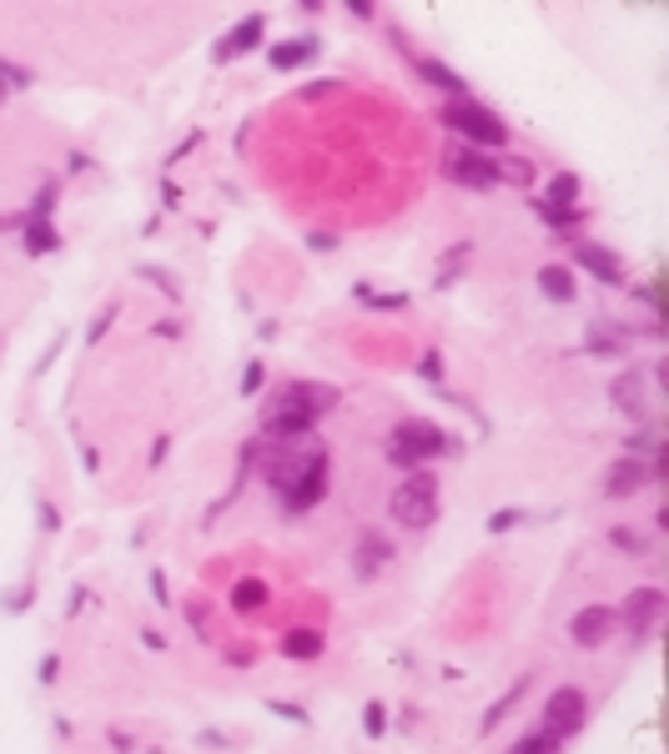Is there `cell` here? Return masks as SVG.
<instances>
[{"instance_id":"cell-24","label":"cell","mask_w":669,"mask_h":754,"mask_svg":"<svg viewBox=\"0 0 669 754\" xmlns=\"http://www.w3.org/2000/svg\"><path fill=\"white\" fill-rule=\"evenodd\" d=\"M609 544H615L619 554H634V559H640L644 548H649V544H644L640 528H609Z\"/></svg>"},{"instance_id":"cell-1","label":"cell","mask_w":669,"mask_h":754,"mask_svg":"<svg viewBox=\"0 0 669 754\" xmlns=\"http://www.w3.org/2000/svg\"><path fill=\"white\" fill-rule=\"evenodd\" d=\"M328 408H338V392L332 388H317V382H292L288 392H277L272 403H267L263 413V438H307V433L317 428V417L328 413Z\"/></svg>"},{"instance_id":"cell-3","label":"cell","mask_w":669,"mask_h":754,"mask_svg":"<svg viewBox=\"0 0 669 754\" xmlns=\"http://www.w3.org/2000/svg\"><path fill=\"white\" fill-rule=\"evenodd\" d=\"M443 126L453 131L463 146H473V151H499V146H509V126H503L484 101H469V96H453V101L443 106Z\"/></svg>"},{"instance_id":"cell-10","label":"cell","mask_w":669,"mask_h":754,"mask_svg":"<svg viewBox=\"0 0 669 754\" xmlns=\"http://www.w3.org/2000/svg\"><path fill=\"white\" fill-rule=\"evenodd\" d=\"M263 36H267V15H242V26H236L232 36L217 40V46H211V56H217V61H236V56L257 51V46H263Z\"/></svg>"},{"instance_id":"cell-18","label":"cell","mask_w":669,"mask_h":754,"mask_svg":"<svg viewBox=\"0 0 669 754\" xmlns=\"http://www.w3.org/2000/svg\"><path fill=\"white\" fill-rule=\"evenodd\" d=\"M21 236H26V252H36V257L61 247V232L46 217H21Z\"/></svg>"},{"instance_id":"cell-43","label":"cell","mask_w":669,"mask_h":754,"mask_svg":"<svg viewBox=\"0 0 669 754\" xmlns=\"http://www.w3.org/2000/svg\"><path fill=\"white\" fill-rule=\"evenodd\" d=\"M142 644H146V649H167V639H161L157 629H142Z\"/></svg>"},{"instance_id":"cell-29","label":"cell","mask_w":669,"mask_h":754,"mask_svg":"<svg viewBox=\"0 0 669 754\" xmlns=\"http://www.w3.org/2000/svg\"><path fill=\"white\" fill-rule=\"evenodd\" d=\"M513 754H559V744L549 740V734H524V740H519V750Z\"/></svg>"},{"instance_id":"cell-34","label":"cell","mask_w":669,"mask_h":754,"mask_svg":"<svg viewBox=\"0 0 669 754\" xmlns=\"http://www.w3.org/2000/svg\"><path fill=\"white\" fill-rule=\"evenodd\" d=\"M332 92H342V81H313V86H302V101H323Z\"/></svg>"},{"instance_id":"cell-25","label":"cell","mask_w":669,"mask_h":754,"mask_svg":"<svg viewBox=\"0 0 669 754\" xmlns=\"http://www.w3.org/2000/svg\"><path fill=\"white\" fill-rule=\"evenodd\" d=\"M382 729H388V709H382V700H368V709H363V734L382 740Z\"/></svg>"},{"instance_id":"cell-28","label":"cell","mask_w":669,"mask_h":754,"mask_svg":"<svg viewBox=\"0 0 669 754\" xmlns=\"http://www.w3.org/2000/svg\"><path fill=\"white\" fill-rule=\"evenodd\" d=\"M519 523H524V513H519V508H499V513L488 519V534H509V528H519Z\"/></svg>"},{"instance_id":"cell-42","label":"cell","mask_w":669,"mask_h":754,"mask_svg":"<svg viewBox=\"0 0 669 754\" xmlns=\"http://www.w3.org/2000/svg\"><path fill=\"white\" fill-rule=\"evenodd\" d=\"M348 11H353L357 21H373V5H368V0H348Z\"/></svg>"},{"instance_id":"cell-22","label":"cell","mask_w":669,"mask_h":754,"mask_svg":"<svg viewBox=\"0 0 669 754\" xmlns=\"http://www.w3.org/2000/svg\"><path fill=\"white\" fill-rule=\"evenodd\" d=\"M534 211L544 217V227H554V232H574L579 221H584L579 207H544V202H534Z\"/></svg>"},{"instance_id":"cell-14","label":"cell","mask_w":669,"mask_h":754,"mask_svg":"<svg viewBox=\"0 0 669 754\" xmlns=\"http://www.w3.org/2000/svg\"><path fill=\"white\" fill-rule=\"evenodd\" d=\"M574 257L584 262V267H589V272L599 277L604 287H619V282H624V267H619V257L609 247H599V242H579Z\"/></svg>"},{"instance_id":"cell-17","label":"cell","mask_w":669,"mask_h":754,"mask_svg":"<svg viewBox=\"0 0 669 754\" xmlns=\"http://www.w3.org/2000/svg\"><path fill=\"white\" fill-rule=\"evenodd\" d=\"M538 292H544L549 302H559V307H564V302H574V272H569V267H559V262L538 267Z\"/></svg>"},{"instance_id":"cell-33","label":"cell","mask_w":669,"mask_h":754,"mask_svg":"<svg viewBox=\"0 0 669 754\" xmlns=\"http://www.w3.org/2000/svg\"><path fill=\"white\" fill-rule=\"evenodd\" d=\"M267 709L282 715V719H292V725H307V709H297V704H288V700H267Z\"/></svg>"},{"instance_id":"cell-8","label":"cell","mask_w":669,"mask_h":754,"mask_svg":"<svg viewBox=\"0 0 669 754\" xmlns=\"http://www.w3.org/2000/svg\"><path fill=\"white\" fill-rule=\"evenodd\" d=\"M615 619H624V629H630L634 639L655 634L659 619H665V588H630V598H624V609H619Z\"/></svg>"},{"instance_id":"cell-30","label":"cell","mask_w":669,"mask_h":754,"mask_svg":"<svg viewBox=\"0 0 669 754\" xmlns=\"http://www.w3.org/2000/svg\"><path fill=\"white\" fill-rule=\"evenodd\" d=\"M469 252H473L469 242H459V247L448 252V257H443L448 267H443V277H438V287H448V282H453V277H459V267H463V257H469Z\"/></svg>"},{"instance_id":"cell-37","label":"cell","mask_w":669,"mask_h":754,"mask_svg":"<svg viewBox=\"0 0 669 754\" xmlns=\"http://www.w3.org/2000/svg\"><path fill=\"white\" fill-rule=\"evenodd\" d=\"M56 674H61V654H46L40 659V684H56Z\"/></svg>"},{"instance_id":"cell-13","label":"cell","mask_w":669,"mask_h":754,"mask_svg":"<svg viewBox=\"0 0 669 754\" xmlns=\"http://www.w3.org/2000/svg\"><path fill=\"white\" fill-rule=\"evenodd\" d=\"M615 408L624 417H634V423H649V403H644V377L640 373H624V377H615Z\"/></svg>"},{"instance_id":"cell-27","label":"cell","mask_w":669,"mask_h":754,"mask_svg":"<svg viewBox=\"0 0 669 754\" xmlns=\"http://www.w3.org/2000/svg\"><path fill=\"white\" fill-rule=\"evenodd\" d=\"M357 297H368V307H378V313L382 307H393V313L398 307H408V292H382V297H373L368 287H357Z\"/></svg>"},{"instance_id":"cell-2","label":"cell","mask_w":669,"mask_h":754,"mask_svg":"<svg viewBox=\"0 0 669 754\" xmlns=\"http://www.w3.org/2000/svg\"><path fill=\"white\" fill-rule=\"evenodd\" d=\"M267 488H272L292 513L323 503L328 494V453H282L267 463Z\"/></svg>"},{"instance_id":"cell-35","label":"cell","mask_w":669,"mask_h":754,"mask_svg":"<svg viewBox=\"0 0 669 754\" xmlns=\"http://www.w3.org/2000/svg\"><path fill=\"white\" fill-rule=\"evenodd\" d=\"M418 373L428 377V382H443V357H438V352H428V357L418 363Z\"/></svg>"},{"instance_id":"cell-36","label":"cell","mask_w":669,"mask_h":754,"mask_svg":"<svg viewBox=\"0 0 669 754\" xmlns=\"http://www.w3.org/2000/svg\"><path fill=\"white\" fill-rule=\"evenodd\" d=\"M0 81H5V86H31V71H15L11 61H0Z\"/></svg>"},{"instance_id":"cell-7","label":"cell","mask_w":669,"mask_h":754,"mask_svg":"<svg viewBox=\"0 0 669 754\" xmlns=\"http://www.w3.org/2000/svg\"><path fill=\"white\" fill-rule=\"evenodd\" d=\"M584 719H589V700L579 690H554L549 704H544V734H549L554 744L574 740L579 729H584Z\"/></svg>"},{"instance_id":"cell-15","label":"cell","mask_w":669,"mask_h":754,"mask_svg":"<svg viewBox=\"0 0 669 754\" xmlns=\"http://www.w3.org/2000/svg\"><path fill=\"white\" fill-rule=\"evenodd\" d=\"M317 56V36H292V40H277L272 51H267V65L272 71H297Z\"/></svg>"},{"instance_id":"cell-41","label":"cell","mask_w":669,"mask_h":754,"mask_svg":"<svg viewBox=\"0 0 669 754\" xmlns=\"http://www.w3.org/2000/svg\"><path fill=\"white\" fill-rule=\"evenodd\" d=\"M151 598H157V604H167V579H161V569L151 573Z\"/></svg>"},{"instance_id":"cell-21","label":"cell","mask_w":669,"mask_h":754,"mask_svg":"<svg viewBox=\"0 0 669 754\" xmlns=\"http://www.w3.org/2000/svg\"><path fill=\"white\" fill-rule=\"evenodd\" d=\"M579 196V177L574 171H559V177H549V196H544V207H574Z\"/></svg>"},{"instance_id":"cell-44","label":"cell","mask_w":669,"mask_h":754,"mask_svg":"<svg viewBox=\"0 0 669 754\" xmlns=\"http://www.w3.org/2000/svg\"><path fill=\"white\" fill-rule=\"evenodd\" d=\"M332 242H338V236H328V232H307V247H323V252H328Z\"/></svg>"},{"instance_id":"cell-45","label":"cell","mask_w":669,"mask_h":754,"mask_svg":"<svg viewBox=\"0 0 669 754\" xmlns=\"http://www.w3.org/2000/svg\"><path fill=\"white\" fill-rule=\"evenodd\" d=\"M0 96H5V92H0Z\"/></svg>"},{"instance_id":"cell-40","label":"cell","mask_w":669,"mask_h":754,"mask_svg":"<svg viewBox=\"0 0 669 754\" xmlns=\"http://www.w3.org/2000/svg\"><path fill=\"white\" fill-rule=\"evenodd\" d=\"M222 729H202V750H222Z\"/></svg>"},{"instance_id":"cell-12","label":"cell","mask_w":669,"mask_h":754,"mask_svg":"<svg viewBox=\"0 0 669 754\" xmlns=\"http://www.w3.org/2000/svg\"><path fill=\"white\" fill-rule=\"evenodd\" d=\"M393 563V544L382 534H363L357 538V548H353V573L357 579H378L382 569Z\"/></svg>"},{"instance_id":"cell-31","label":"cell","mask_w":669,"mask_h":754,"mask_svg":"<svg viewBox=\"0 0 669 754\" xmlns=\"http://www.w3.org/2000/svg\"><path fill=\"white\" fill-rule=\"evenodd\" d=\"M51 207H56V182H46V186H40V196H36V207H31L26 217H46V221H51Z\"/></svg>"},{"instance_id":"cell-38","label":"cell","mask_w":669,"mask_h":754,"mask_svg":"<svg viewBox=\"0 0 669 754\" xmlns=\"http://www.w3.org/2000/svg\"><path fill=\"white\" fill-rule=\"evenodd\" d=\"M111 317H117V307H106V313L96 317V323H92V332H86V342H101V338H106V327H111Z\"/></svg>"},{"instance_id":"cell-26","label":"cell","mask_w":669,"mask_h":754,"mask_svg":"<svg viewBox=\"0 0 669 754\" xmlns=\"http://www.w3.org/2000/svg\"><path fill=\"white\" fill-rule=\"evenodd\" d=\"M136 277H146V282H157L161 292H167V302H182V287H177V277L157 272V267H136Z\"/></svg>"},{"instance_id":"cell-32","label":"cell","mask_w":669,"mask_h":754,"mask_svg":"<svg viewBox=\"0 0 669 754\" xmlns=\"http://www.w3.org/2000/svg\"><path fill=\"white\" fill-rule=\"evenodd\" d=\"M242 392H247V398H257V392H263V363H257V357H252L247 373H242Z\"/></svg>"},{"instance_id":"cell-5","label":"cell","mask_w":669,"mask_h":754,"mask_svg":"<svg viewBox=\"0 0 669 754\" xmlns=\"http://www.w3.org/2000/svg\"><path fill=\"white\" fill-rule=\"evenodd\" d=\"M388 508H393V519L403 523V528H428V523L438 519V478L428 469H418L393 498H388Z\"/></svg>"},{"instance_id":"cell-39","label":"cell","mask_w":669,"mask_h":754,"mask_svg":"<svg viewBox=\"0 0 669 754\" xmlns=\"http://www.w3.org/2000/svg\"><path fill=\"white\" fill-rule=\"evenodd\" d=\"M167 453H171V438H157V442H151V469H161V463H167Z\"/></svg>"},{"instance_id":"cell-6","label":"cell","mask_w":669,"mask_h":754,"mask_svg":"<svg viewBox=\"0 0 669 754\" xmlns=\"http://www.w3.org/2000/svg\"><path fill=\"white\" fill-rule=\"evenodd\" d=\"M443 171L459 186H473V192H494V186L503 182V161H494L488 151H473V146H463V142L448 151Z\"/></svg>"},{"instance_id":"cell-9","label":"cell","mask_w":669,"mask_h":754,"mask_svg":"<svg viewBox=\"0 0 669 754\" xmlns=\"http://www.w3.org/2000/svg\"><path fill=\"white\" fill-rule=\"evenodd\" d=\"M619 629L615 609H604V604H589V609L574 613V624H569V639H574L579 649H599V644H609V634Z\"/></svg>"},{"instance_id":"cell-4","label":"cell","mask_w":669,"mask_h":754,"mask_svg":"<svg viewBox=\"0 0 669 754\" xmlns=\"http://www.w3.org/2000/svg\"><path fill=\"white\" fill-rule=\"evenodd\" d=\"M443 448H448V438L438 423H398L393 438H388V463L418 473L423 463H434Z\"/></svg>"},{"instance_id":"cell-11","label":"cell","mask_w":669,"mask_h":754,"mask_svg":"<svg viewBox=\"0 0 669 754\" xmlns=\"http://www.w3.org/2000/svg\"><path fill=\"white\" fill-rule=\"evenodd\" d=\"M655 478V473H649V458H640V453H624L615 463V469H609V483H604V494L609 498H630V494H640L644 483Z\"/></svg>"},{"instance_id":"cell-23","label":"cell","mask_w":669,"mask_h":754,"mask_svg":"<svg viewBox=\"0 0 669 754\" xmlns=\"http://www.w3.org/2000/svg\"><path fill=\"white\" fill-rule=\"evenodd\" d=\"M524 690H528V679H519V684H513V690H509V694H503V700H499V704H494V709H488V715H484V734H494V729H499V725H503V715H509L513 704H519V694H524Z\"/></svg>"},{"instance_id":"cell-16","label":"cell","mask_w":669,"mask_h":754,"mask_svg":"<svg viewBox=\"0 0 669 754\" xmlns=\"http://www.w3.org/2000/svg\"><path fill=\"white\" fill-rule=\"evenodd\" d=\"M413 71H418L428 86H438V92L448 96H469V81L459 76V71H448L443 61H434V56H413Z\"/></svg>"},{"instance_id":"cell-19","label":"cell","mask_w":669,"mask_h":754,"mask_svg":"<svg viewBox=\"0 0 669 754\" xmlns=\"http://www.w3.org/2000/svg\"><path fill=\"white\" fill-rule=\"evenodd\" d=\"M282 654L297 664L317 659V654H323V634H317V629H288V634H282Z\"/></svg>"},{"instance_id":"cell-20","label":"cell","mask_w":669,"mask_h":754,"mask_svg":"<svg viewBox=\"0 0 669 754\" xmlns=\"http://www.w3.org/2000/svg\"><path fill=\"white\" fill-rule=\"evenodd\" d=\"M272 598V588H267V579H242V584H232V609L236 613H257Z\"/></svg>"}]
</instances>
